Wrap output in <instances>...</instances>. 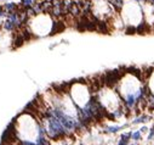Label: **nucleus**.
Instances as JSON below:
<instances>
[{"label": "nucleus", "mask_w": 154, "mask_h": 145, "mask_svg": "<svg viewBox=\"0 0 154 145\" xmlns=\"http://www.w3.org/2000/svg\"><path fill=\"white\" fill-rule=\"evenodd\" d=\"M119 15L125 24V33L135 34V33H148L149 30L144 22V15L142 10V5L136 0H125L122 6L119 10Z\"/></svg>", "instance_id": "1"}, {"label": "nucleus", "mask_w": 154, "mask_h": 145, "mask_svg": "<svg viewBox=\"0 0 154 145\" xmlns=\"http://www.w3.org/2000/svg\"><path fill=\"white\" fill-rule=\"evenodd\" d=\"M68 93L79 110L86 107L94 98V92H92L90 83L83 79L69 83Z\"/></svg>", "instance_id": "2"}, {"label": "nucleus", "mask_w": 154, "mask_h": 145, "mask_svg": "<svg viewBox=\"0 0 154 145\" xmlns=\"http://www.w3.org/2000/svg\"><path fill=\"white\" fill-rule=\"evenodd\" d=\"M142 77L146 82L147 92L154 96V67L148 68V71H142Z\"/></svg>", "instance_id": "3"}, {"label": "nucleus", "mask_w": 154, "mask_h": 145, "mask_svg": "<svg viewBox=\"0 0 154 145\" xmlns=\"http://www.w3.org/2000/svg\"><path fill=\"white\" fill-rule=\"evenodd\" d=\"M148 116L147 115H138L137 117L132 121L134 125H140V123H144V122H148Z\"/></svg>", "instance_id": "4"}, {"label": "nucleus", "mask_w": 154, "mask_h": 145, "mask_svg": "<svg viewBox=\"0 0 154 145\" xmlns=\"http://www.w3.org/2000/svg\"><path fill=\"white\" fill-rule=\"evenodd\" d=\"M4 9H5L8 12H10V11H16V10L18 9V5H17L16 3L9 2V3H5V4H4Z\"/></svg>", "instance_id": "5"}, {"label": "nucleus", "mask_w": 154, "mask_h": 145, "mask_svg": "<svg viewBox=\"0 0 154 145\" xmlns=\"http://www.w3.org/2000/svg\"><path fill=\"white\" fill-rule=\"evenodd\" d=\"M122 128H124V126H108L106 128V132L107 133H116Z\"/></svg>", "instance_id": "6"}, {"label": "nucleus", "mask_w": 154, "mask_h": 145, "mask_svg": "<svg viewBox=\"0 0 154 145\" xmlns=\"http://www.w3.org/2000/svg\"><path fill=\"white\" fill-rule=\"evenodd\" d=\"M142 138V132L141 131H136V132H132V135H131V140L134 141H140Z\"/></svg>", "instance_id": "7"}, {"label": "nucleus", "mask_w": 154, "mask_h": 145, "mask_svg": "<svg viewBox=\"0 0 154 145\" xmlns=\"http://www.w3.org/2000/svg\"><path fill=\"white\" fill-rule=\"evenodd\" d=\"M34 3H35L34 0H21V5L24 6L26 9H27V8H30V6H33Z\"/></svg>", "instance_id": "8"}, {"label": "nucleus", "mask_w": 154, "mask_h": 145, "mask_svg": "<svg viewBox=\"0 0 154 145\" xmlns=\"http://www.w3.org/2000/svg\"><path fill=\"white\" fill-rule=\"evenodd\" d=\"M148 140H152V139H154V127L153 128H150V131H149V134H148V138H147Z\"/></svg>", "instance_id": "9"}, {"label": "nucleus", "mask_w": 154, "mask_h": 145, "mask_svg": "<svg viewBox=\"0 0 154 145\" xmlns=\"http://www.w3.org/2000/svg\"><path fill=\"white\" fill-rule=\"evenodd\" d=\"M140 131H141V132H142V133H144V132H147V131H148V128H147V127H146V126H143V127H142V128H141V129H140Z\"/></svg>", "instance_id": "10"}, {"label": "nucleus", "mask_w": 154, "mask_h": 145, "mask_svg": "<svg viewBox=\"0 0 154 145\" xmlns=\"http://www.w3.org/2000/svg\"><path fill=\"white\" fill-rule=\"evenodd\" d=\"M128 145H137V144H136V141H134V143H129Z\"/></svg>", "instance_id": "11"}, {"label": "nucleus", "mask_w": 154, "mask_h": 145, "mask_svg": "<svg viewBox=\"0 0 154 145\" xmlns=\"http://www.w3.org/2000/svg\"><path fill=\"white\" fill-rule=\"evenodd\" d=\"M81 145H84V144H81Z\"/></svg>", "instance_id": "12"}, {"label": "nucleus", "mask_w": 154, "mask_h": 145, "mask_svg": "<svg viewBox=\"0 0 154 145\" xmlns=\"http://www.w3.org/2000/svg\"><path fill=\"white\" fill-rule=\"evenodd\" d=\"M153 2H154V0H153Z\"/></svg>", "instance_id": "13"}]
</instances>
